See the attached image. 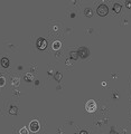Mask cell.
I'll return each instance as SVG.
<instances>
[{"label":"cell","mask_w":131,"mask_h":134,"mask_svg":"<svg viewBox=\"0 0 131 134\" xmlns=\"http://www.w3.org/2000/svg\"><path fill=\"white\" fill-rule=\"evenodd\" d=\"M96 12H98L99 16L101 17H104L108 15L109 12V8L106 5H104V3H102V5H100V6L98 7V9H96Z\"/></svg>","instance_id":"1"},{"label":"cell","mask_w":131,"mask_h":134,"mask_svg":"<svg viewBox=\"0 0 131 134\" xmlns=\"http://www.w3.org/2000/svg\"><path fill=\"white\" fill-rule=\"evenodd\" d=\"M85 110L88 113H93V112L96 111V103L93 99H90V101L86 102L85 104Z\"/></svg>","instance_id":"2"},{"label":"cell","mask_w":131,"mask_h":134,"mask_svg":"<svg viewBox=\"0 0 131 134\" xmlns=\"http://www.w3.org/2000/svg\"><path fill=\"white\" fill-rule=\"evenodd\" d=\"M77 54H79V57L85 59V58H87L88 55H90V50H88L87 47H80L79 50H77Z\"/></svg>","instance_id":"3"},{"label":"cell","mask_w":131,"mask_h":134,"mask_svg":"<svg viewBox=\"0 0 131 134\" xmlns=\"http://www.w3.org/2000/svg\"><path fill=\"white\" fill-rule=\"evenodd\" d=\"M40 128V125H39V122L38 121H31L29 124V130L30 132H38Z\"/></svg>","instance_id":"4"},{"label":"cell","mask_w":131,"mask_h":134,"mask_svg":"<svg viewBox=\"0 0 131 134\" xmlns=\"http://www.w3.org/2000/svg\"><path fill=\"white\" fill-rule=\"evenodd\" d=\"M36 45H37V47H38V49L44 50V49H46V47H47V41H46V39H44V38H38Z\"/></svg>","instance_id":"5"},{"label":"cell","mask_w":131,"mask_h":134,"mask_svg":"<svg viewBox=\"0 0 131 134\" xmlns=\"http://www.w3.org/2000/svg\"><path fill=\"white\" fill-rule=\"evenodd\" d=\"M0 63H1V66H2L3 68H7V67H9V65H10L9 59L6 58V57H3V58L0 60Z\"/></svg>","instance_id":"6"},{"label":"cell","mask_w":131,"mask_h":134,"mask_svg":"<svg viewBox=\"0 0 131 134\" xmlns=\"http://www.w3.org/2000/svg\"><path fill=\"white\" fill-rule=\"evenodd\" d=\"M113 11L117 13H119L121 11V5L120 3H114V6H113Z\"/></svg>","instance_id":"7"},{"label":"cell","mask_w":131,"mask_h":134,"mask_svg":"<svg viewBox=\"0 0 131 134\" xmlns=\"http://www.w3.org/2000/svg\"><path fill=\"white\" fill-rule=\"evenodd\" d=\"M61 46H62V44H61V41H58V40H55V41L53 43V48L55 49V50L61 48Z\"/></svg>","instance_id":"8"},{"label":"cell","mask_w":131,"mask_h":134,"mask_svg":"<svg viewBox=\"0 0 131 134\" xmlns=\"http://www.w3.org/2000/svg\"><path fill=\"white\" fill-rule=\"evenodd\" d=\"M77 58H79L77 52H71V59H72V60H76Z\"/></svg>","instance_id":"9"},{"label":"cell","mask_w":131,"mask_h":134,"mask_svg":"<svg viewBox=\"0 0 131 134\" xmlns=\"http://www.w3.org/2000/svg\"><path fill=\"white\" fill-rule=\"evenodd\" d=\"M19 81H20V79L18 78V77H15V78H12L11 83H12V85H13V86H19V84H20Z\"/></svg>","instance_id":"10"},{"label":"cell","mask_w":131,"mask_h":134,"mask_svg":"<svg viewBox=\"0 0 131 134\" xmlns=\"http://www.w3.org/2000/svg\"><path fill=\"white\" fill-rule=\"evenodd\" d=\"M54 78L56 79V81H62V78H63V75H62V73H56L55 75H54Z\"/></svg>","instance_id":"11"},{"label":"cell","mask_w":131,"mask_h":134,"mask_svg":"<svg viewBox=\"0 0 131 134\" xmlns=\"http://www.w3.org/2000/svg\"><path fill=\"white\" fill-rule=\"evenodd\" d=\"M84 15H85V16H87V17H91L92 15H93V12H92V9H91V8H86L85 11H84Z\"/></svg>","instance_id":"12"},{"label":"cell","mask_w":131,"mask_h":134,"mask_svg":"<svg viewBox=\"0 0 131 134\" xmlns=\"http://www.w3.org/2000/svg\"><path fill=\"white\" fill-rule=\"evenodd\" d=\"M17 112H18V108H17L16 106H12V107L9 110V113H10V114H12V115H16Z\"/></svg>","instance_id":"13"},{"label":"cell","mask_w":131,"mask_h":134,"mask_svg":"<svg viewBox=\"0 0 131 134\" xmlns=\"http://www.w3.org/2000/svg\"><path fill=\"white\" fill-rule=\"evenodd\" d=\"M31 79H33V75H31V74H26V75H25V81H26V82H30Z\"/></svg>","instance_id":"14"},{"label":"cell","mask_w":131,"mask_h":134,"mask_svg":"<svg viewBox=\"0 0 131 134\" xmlns=\"http://www.w3.org/2000/svg\"><path fill=\"white\" fill-rule=\"evenodd\" d=\"M5 84H6V78L2 77V76H0V87H2Z\"/></svg>","instance_id":"15"},{"label":"cell","mask_w":131,"mask_h":134,"mask_svg":"<svg viewBox=\"0 0 131 134\" xmlns=\"http://www.w3.org/2000/svg\"><path fill=\"white\" fill-rule=\"evenodd\" d=\"M19 133H20V134H29V131H28V128H21V130L19 131Z\"/></svg>","instance_id":"16"},{"label":"cell","mask_w":131,"mask_h":134,"mask_svg":"<svg viewBox=\"0 0 131 134\" xmlns=\"http://www.w3.org/2000/svg\"><path fill=\"white\" fill-rule=\"evenodd\" d=\"M125 7L127 8H131V0L130 1H125Z\"/></svg>","instance_id":"17"},{"label":"cell","mask_w":131,"mask_h":134,"mask_svg":"<svg viewBox=\"0 0 131 134\" xmlns=\"http://www.w3.org/2000/svg\"><path fill=\"white\" fill-rule=\"evenodd\" d=\"M80 134H87V132H86V131H82V132H81V133H80Z\"/></svg>","instance_id":"18"},{"label":"cell","mask_w":131,"mask_h":134,"mask_svg":"<svg viewBox=\"0 0 131 134\" xmlns=\"http://www.w3.org/2000/svg\"><path fill=\"white\" fill-rule=\"evenodd\" d=\"M110 134H117V133H115L114 131H112V132H111V133H110Z\"/></svg>","instance_id":"19"}]
</instances>
